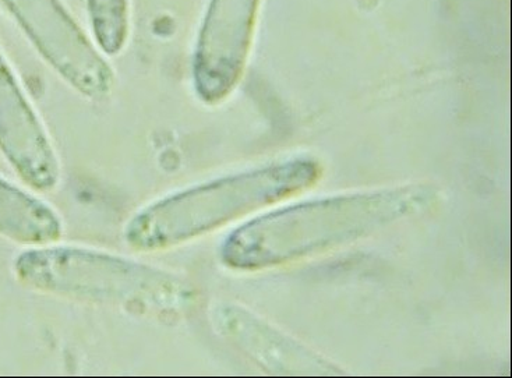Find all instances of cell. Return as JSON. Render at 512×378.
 Wrapping results in <instances>:
<instances>
[{"label":"cell","mask_w":512,"mask_h":378,"mask_svg":"<svg viewBox=\"0 0 512 378\" xmlns=\"http://www.w3.org/2000/svg\"><path fill=\"white\" fill-rule=\"evenodd\" d=\"M62 233V219L54 208L0 179V235L38 247L54 245Z\"/></svg>","instance_id":"obj_8"},{"label":"cell","mask_w":512,"mask_h":378,"mask_svg":"<svg viewBox=\"0 0 512 378\" xmlns=\"http://www.w3.org/2000/svg\"><path fill=\"white\" fill-rule=\"evenodd\" d=\"M86 3L98 47L109 56L120 54L129 38V0H86Z\"/></svg>","instance_id":"obj_9"},{"label":"cell","mask_w":512,"mask_h":378,"mask_svg":"<svg viewBox=\"0 0 512 378\" xmlns=\"http://www.w3.org/2000/svg\"><path fill=\"white\" fill-rule=\"evenodd\" d=\"M21 284L74 302L173 324L196 309V289L165 268L73 246H38L14 261Z\"/></svg>","instance_id":"obj_2"},{"label":"cell","mask_w":512,"mask_h":378,"mask_svg":"<svg viewBox=\"0 0 512 378\" xmlns=\"http://www.w3.org/2000/svg\"><path fill=\"white\" fill-rule=\"evenodd\" d=\"M215 324L257 365L275 374H337L335 366L256 314L236 305L221 306Z\"/></svg>","instance_id":"obj_7"},{"label":"cell","mask_w":512,"mask_h":378,"mask_svg":"<svg viewBox=\"0 0 512 378\" xmlns=\"http://www.w3.org/2000/svg\"><path fill=\"white\" fill-rule=\"evenodd\" d=\"M323 176L310 158L281 162L171 194L143 208L125 228L139 253L164 252L312 189Z\"/></svg>","instance_id":"obj_3"},{"label":"cell","mask_w":512,"mask_h":378,"mask_svg":"<svg viewBox=\"0 0 512 378\" xmlns=\"http://www.w3.org/2000/svg\"><path fill=\"white\" fill-rule=\"evenodd\" d=\"M0 151L28 186L41 192L58 186L60 165L47 130L2 55Z\"/></svg>","instance_id":"obj_6"},{"label":"cell","mask_w":512,"mask_h":378,"mask_svg":"<svg viewBox=\"0 0 512 378\" xmlns=\"http://www.w3.org/2000/svg\"><path fill=\"white\" fill-rule=\"evenodd\" d=\"M433 194L423 186L346 194L264 214L222 243L229 270L261 271L327 253L367 238L425 210Z\"/></svg>","instance_id":"obj_1"},{"label":"cell","mask_w":512,"mask_h":378,"mask_svg":"<svg viewBox=\"0 0 512 378\" xmlns=\"http://www.w3.org/2000/svg\"><path fill=\"white\" fill-rule=\"evenodd\" d=\"M261 0H210L197 35L193 83L204 104L228 100L245 74Z\"/></svg>","instance_id":"obj_5"},{"label":"cell","mask_w":512,"mask_h":378,"mask_svg":"<svg viewBox=\"0 0 512 378\" xmlns=\"http://www.w3.org/2000/svg\"><path fill=\"white\" fill-rule=\"evenodd\" d=\"M49 66L90 100H105L115 76L59 0H0Z\"/></svg>","instance_id":"obj_4"}]
</instances>
